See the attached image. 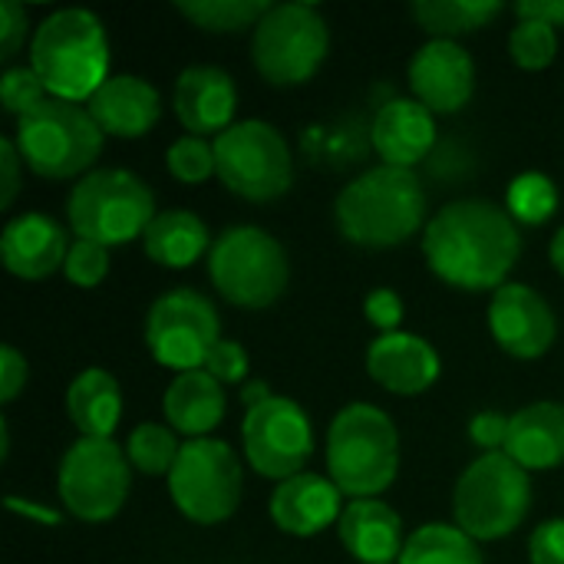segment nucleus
<instances>
[{
	"instance_id": "1",
	"label": "nucleus",
	"mask_w": 564,
	"mask_h": 564,
	"mask_svg": "<svg viewBox=\"0 0 564 564\" xmlns=\"http://www.w3.org/2000/svg\"><path fill=\"white\" fill-rule=\"evenodd\" d=\"M423 254L443 284L496 294L522 254L519 221L486 198L449 202L426 221Z\"/></svg>"
},
{
	"instance_id": "2",
	"label": "nucleus",
	"mask_w": 564,
	"mask_h": 564,
	"mask_svg": "<svg viewBox=\"0 0 564 564\" xmlns=\"http://www.w3.org/2000/svg\"><path fill=\"white\" fill-rule=\"evenodd\" d=\"M337 231L370 251L406 245L426 221V192L413 169L377 165L357 175L334 202Z\"/></svg>"
},
{
	"instance_id": "3",
	"label": "nucleus",
	"mask_w": 564,
	"mask_h": 564,
	"mask_svg": "<svg viewBox=\"0 0 564 564\" xmlns=\"http://www.w3.org/2000/svg\"><path fill=\"white\" fill-rule=\"evenodd\" d=\"M30 66L53 99L89 102L109 79V36L102 20L83 7L53 10L33 30Z\"/></svg>"
},
{
	"instance_id": "4",
	"label": "nucleus",
	"mask_w": 564,
	"mask_h": 564,
	"mask_svg": "<svg viewBox=\"0 0 564 564\" xmlns=\"http://www.w3.org/2000/svg\"><path fill=\"white\" fill-rule=\"evenodd\" d=\"M400 433L373 403L344 406L327 430V476L350 499H377L397 482Z\"/></svg>"
},
{
	"instance_id": "5",
	"label": "nucleus",
	"mask_w": 564,
	"mask_h": 564,
	"mask_svg": "<svg viewBox=\"0 0 564 564\" xmlns=\"http://www.w3.org/2000/svg\"><path fill=\"white\" fill-rule=\"evenodd\" d=\"M212 288L235 307H271L291 281V261L284 245L258 225L225 228L205 258Z\"/></svg>"
},
{
	"instance_id": "6",
	"label": "nucleus",
	"mask_w": 564,
	"mask_h": 564,
	"mask_svg": "<svg viewBox=\"0 0 564 564\" xmlns=\"http://www.w3.org/2000/svg\"><path fill=\"white\" fill-rule=\"evenodd\" d=\"M13 142L23 155V165L33 175L63 182L83 172L89 175L102 152L106 135L86 106L50 96L33 112L17 119Z\"/></svg>"
},
{
	"instance_id": "7",
	"label": "nucleus",
	"mask_w": 564,
	"mask_h": 564,
	"mask_svg": "<svg viewBox=\"0 0 564 564\" xmlns=\"http://www.w3.org/2000/svg\"><path fill=\"white\" fill-rule=\"evenodd\" d=\"M453 512L469 539L499 542L529 519L532 479L509 453H482L459 476Z\"/></svg>"
},
{
	"instance_id": "8",
	"label": "nucleus",
	"mask_w": 564,
	"mask_h": 564,
	"mask_svg": "<svg viewBox=\"0 0 564 564\" xmlns=\"http://www.w3.org/2000/svg\"><path fill=\"white\" fill-rule=\"evenodd\" d=\"M155 215L152 188L126 169H96L83 175L66 198V218L76 238L102 248L142 238Z\"/></svg>"
},
{
	"instance_id": "9",
	"label": "nucleus",
	"mask_w": 564,
	"mask_h": 564,
	"mask_svg": "<svg viewBox=\"0 0 564 564\" xmlns=\"http://www.w3.org/2000/svg\"><path fill=\"white\" fill-rule=\"evenodd\" d=\"M330 30L314 3H274L254 26L251 63L271 86H301L327 59Z\"/></svg>"
},
{
	"instance_id": "10",
	"label": "nucleus",
	"mask_w": 564,
	"mask_h": 564,
	"mask_svg": "<svg viewBox=\"0 0 564 564\" xmlns=\"http://www.w3.org/2000/svg\"><path fill=\"white\" fill-rule=\"evenodd\" d=\"M221 185L245 202H274L294 185L288 139L264 119H241L215 139Z\"/></svg>"
},
{
	"instance_id": "11",
	"label": "nucleus",
	"mask_w": 564,
	"mask_h": 564,
	"mask_svg": "<svg viewBox=\"0 0 564 564\" xmlns=\"http://www.w3.org/2000/svg\"><path fill=\"white\" fill-rule=\"evenodd\" d=\"M245 473L225 440H188L169 473L175 509L195 525H221L241 506Z\"/></svg>"
},
{
	"instance_id": "12",
	"label": "nucleus",
	"mask_w": 564,
	"mask_h": 564,
	"mask_svg": "<svg viewBox=\"0 0 564 564\" xmlns=\"http://www.w3.org/2000/svg\"><path fill=\"white\" fill-rule=\"evenodd\" d=\"M59 502L63 509L89 525L109 522L119 516V509L129 499L132 486V466L126 459V449L112 440H89L79 436L63 463H59Z\"/></svg>"
},
{
	"instance_id": "13",
	"label": "nucleus",
	"mask_w": 564,
	"mask_h": 564,
	"mask_svg": "<svg viewBox=\"0 0 564 564\" xmlns=\"http://www.w3.org/2000/svg\"><path fill=\"white\" fill-rule=\"evenodd\" d=\"M218 340V311L195 288H175L162 294L145 314V347L169 370H202Z\"/></svg>"
},
{
	"instance_id": "14",
	"label": "nucleus",
	"mask_w": 564,
	"mask_h": 564,
	"mask_svg": "<svg viewBox=\"0 0 564 564\" xmlns=\"http://www.w3.org/2000/svg\"><path fill=\"white\" fill-rule=\"evenodd\" d=\"M241 440L251 469L274 482L301 476L314 456L311 420L291 397H268L251 406L241 423Z\"/></svg>"
},
{
	"instance_id": "15",
	"label": "nucleus",
	"mask_w": 564,
	"mask_h": 564,
	"mask_svg": "<svg viewBox=\"0 0 564 564\" xmlns=\"http://www.w3.org/2000/svg\"><path fill=\"white\" fill-rule=\"evenodd\" d=\"M489 330L509 357L539 360L558 337V317L535 288L509 281L492 294Z\"/></svg>"
},
{
	"instance_id": "16",
	"label": "nucleus",
	"mask_w": 564,
	"mask_h": 564,
	"mask_svg": "<svg viewBox=\"0 0 564 564\" xmlns=\"http://www.w3.org/2000/svg\"><path fill=\"white\" fill-rule=\"evenodd\" d=\"M413 99L436 112H459L476 93V63L456 40H430L410 59Z\"/></svg>"
},
{
	"instance_id": "17",
	"label": "nucleus",
	"mask_w": 564,
	"mask_h": 564,
	"mask_svg": "<svg viewBox=\"0 0 564 564\" xmlns=\"http://www.w3.org/2000/svg\"><path fill=\"white\" fill-rule=\"evenodd\" d=\"M178 122L188 135H221L235 126L238 112V86L221 66H188L175 79L172 96Z\"/></svg>"
},
{
	"instance_id": "18",
	"label": "nucleus",
	"mask_w": 564,
	"mask_h": 564,
	"mask_svg": "<svg viewBox=\"0 0 564 564\" xmlns=\"http://www.w3.org/2000/svg\"><path fill=\"white\" fill-rule=\"evenodd\" d=\"M440 354L426 337L397 330L380 334L367 350V373L397 397H420L440 380Z\"/></svg>"
},
{
	"instance_id": "19",
	"label": "nucleus",
	"mask_w": 564,
	"mask_h": 564,
	"mask_svg": "<svg viewBox=\"0 0 564 564\" xmlns=\"http://www.w3.org/2000/svg\"><path fill=\"white\" fill-rule=\"evenodd\" d=\"M66 254H69V241H66L63 225H56L43 212H23L10 218L0 235L3 268L23 281H43L63 271Z\"/></svg>"
},
{
	"instance_id": "20",
	"label": "nucleus",
	"mask_w": 564,
	"mask_h": 564,
	"mask_svg": "<svg viewBox=\"0 0 564 564\" xmlns=\"http://www.w3.org/2000/svg\"><path fill=\"white\" fill-rule=\"evenodd\" d=\"M86 109L102 129V135L142 139L162 119V96L149 79L122 73V76H109L93 93Z\"/></svg>"
},
{
	"instance_id": "21",
	"label": "nucleus",
	"mask_w": 564,
	"mask_h": 564,
	"mask_svg": "<svg viewBox=\"0 0 564 564\" xmlns=\"http://www.w3.org/2000/svg\"><path fill=\"white\" fill-rule=\"evenodd\" d=\"M340 499L344 492L330 479L317 473H301L288 482H278L271 496V519L284 535L311 539L340 522L347 509Z\"/></svg>"
},
{
	"instance_id": "22",
	"label": "nucleus",
	"mask_w": 564,
	"mask_h": 564,
	"mask_svg": "<svg viewBox=\"0 0 564 564\" xmlns=\"http://www.w3.org/2000/svg\"><path fill=\"white\" fill-rule=\"evenodd\" d=\"M370 139L383 165L413 169L436 145V116L416 99H390L377 109Z\"/></svg>"
},
{
	"instance_id": "23",
	"label": "nucleus",
	"mask_w": 564,
	"mask_h": 564,
	"mask_svg": "<svg viewBox=\"0 0 564 564\" xmlns=\"http://www.w3.org/2000/svg\"><path fill=\"white\" fill-rule=\"evenodd\" d=\"M337 535L360 564H397L403 555V519L380 499H350Z\"/></svg>"
},
{
	"instance_id": "24",
	"label": "nucleus",
	"mask_w": 564,
	"mask_h": 564,
	"mask_svg": "<svg viewBox=\"0 0 564 564\" xmlns=\"http://www.w3.org/2000/svg\"><path fill=\"white\" fill-rule=\"evenodd\" d=\"M162 410H165V423L175 433L188 440H208V433L221 426L228 410L225 387L208 370L178 373L165 390Z\"/></svg>"
},
{
	"instance_id": "25",
	"label": "nucleus",
	"mask_w": 564,
	"mask_h": 564,
	"mask_svg": "<svg viewBox=\"0 0 564 564\" xmlns=\"http://www.w3.org/2000/svg\"><path fill=\"white\" fill-rule=\"evenodd\" d=\"M506 453L525 469H555L564 463V403H529L509 420Z\"/></svg>"
},
{
	"instance_id": "26",
	"label": "nucleus",
	"mask_w": 564,
	"mask_h": 564,
	"mask_svg": "<svg viewBox=\"0 0 564 564\" xmlns=\"http://www.w3.org/2000/svg\"><path fill=\"white\" fill-rule=\"evenodd\" d=\"M212 235L205 228V221L195 212L185 208H165L152 218V225L142 235V248L145 254L162 264V268H192L195 261L208 258L212 251Z\"/></svg>"
},
{
	"instance_id": "27",
	"label": "nucleus",
	"mask_w": 564,
	"mask_h": 564,
	"mask_svg": "<svg viewBox=\"0 0 564 564\" xmlns=\"http://www.w3.org/2000/svg\"><path fill=\"white\" fill-rule=\"evenodd\" d=\"M66 413L79 430V436L112 440L122 416V393L116 377L102 367L83 370L66 390Z\"/></svg>"
},
{
	"instance_id": "28",
	"label": "nucleus",
	"mask_w": 564,
	"mask_h": 564,
	"mask_svg": "<svg viewBox=\"0 0 564 564\" xmlns=\"http://www.w3.org/2000/svg\"><path fill=\"white\" fill-rule=\"evenodd\" d=\"M499 0H416L410 7L413 20L433 36V40H456L466 33H476L489 26L496 17H502Z\"/></svg>"
},
{
	"instance_id": "29",
	"label": "nucleus",
	"mask_w": 564,
	"mask_h": 564,
	"mask_svg": "<svg viewBox=\"0 0 564 564\" xmlns=\"http://www.w3.org/2000/svg\"><path fill=\"white\" fill-rule=\"evenodd\" d=\"M397 564H486L479 542L469 539L459 525L430 522L416 529Z\"/></svg>"
},
{
	"instance_id": "30",
	"label": "nucleus",
	"mask_w": 564,
	"mask_h": 564,
	"mask_svg": "<svg viewBox=\"0 0 564 564\" xmlns=\"http://www.w3.org/2000/svg\"><path fill=\"white\" fill-rule=\"evenodd\" d=\"M271 0H185L175 3V13H182L205 33H241L248 26H258L271 13Z\"/></svg>"
},
{
	"instance_id": "31",
	"label": "nucleus",
	"mask_w": 564,
	"mask_h": 564,
	"mask_svg": "<svg viewBox=\"0 0 564 564\" xmlns=\"http://www.w3.org/2000/svg\"><path fill=\"white\" fill-rule=\"evenodd\" d=\"M182 443L172 426L162 423H139L126 440V459L139 476H165L175 469Z\"/></svg>"
},
{
	"instance_id": "32",
	"label": "nucleus",
	"mask_w": 564,
	"mask_h": 564,
	"mask_svg": "<svg viewBox=\"0 0 564 564\" xmlns=\"http://www.w3.org/2000/svg\"><path fill=\"white\" fill-rule=\"evenodd\" d=\"M506 212L519 225H545L558 212V188L542 172H522L506 192Z\"/></svg>"
},
{
	"instance_id": "33",
	"label": "nucleus",
	"mask_w": 564,
	"mask_h": 564,
	"mask_svg": "<svg viewBox=\"0 0 564 564\" xmlns=\"http://www.w3.org/2000/svg\"><path fill=\"white\" fill-rule=\"evenodd\" d=\"M165 165H169L172 178H178L182 185H202L212 175H218L215 142H208L202 135H182L169 145Z\"/></svg>"
},
{
	"instance_id": "34",
	"label": "nucleus",
	"mask_w": 564,
	"mask_h": 564,
	"mask_svg": "<svg viewBox=\"0 0 564 564\" xmlns=\"http://www.w3.org/2000/svg\"><path fill=\"white\" fill-rule=\"evenodd\" d=\"M509 53L522 69H549L558 56V30L542 20H519L509 36Z\"/></svg>"
},
{
	"instance_id": "35",
	"label": "nucleus",
	"mask_w": 564,
	"mask_h": 564,
	"mask_svg": "<svg viewBox=\"0 0 564 564\" xmlns=\"http://www.w3.org/2000/svg\"><path fill=\"white\" fill-rule=\"evenodd\" d=\"M50 93L43 86V79L36 76V69L26 63V66H7L3 76H0V102L10 116H26L33 112L40 102H46Z\"/></svg>"
},
{
	"instance_id": "36",
	"label": "nucleus",
	"mask_w": 564,
	"mask_h": 564,
	"mask_svg": "<svg viewBox=\"0 0 564 564\" xmlns=\"http://www.w3.org/2000/svg\"><path fill=\"white\" fill-rule=\"evenodd\" d=\"M63 274H66V281L76 284V288H96V284H102V278L109 274V248H102V245H96V241L76 238V241L69 245Z\"/></svg>"
},
{
	"instance_id": "37",
	"label": "nucleus",
	"mask_w": 564,
	"mask_h": 564,
	"mask_svg": "<svg viewBox=\"0 0 564 564\" xmlns=\"http://www.w3.org/2000/svg\"><path fill=\"white\" fill-rule=\"evenodd\" d=\"M248 367H251L248 350L238 340H218L202 370H208L221 387H228V383H241L248 377Z\"/></svg>"
},
{
	"instance_id": "38",
	"label": "nucleus",
	"mask_w": 564,
	"mask_h": 564,
	"mask_svg": "<svg viewBox=\"0 0 564 564\" xmlns=\"http://www.w3.org/2000/svg\"><path fill=\"white\" fill-rule=\"evenodd\" d=\"M364 314H367V321H370L380 334H397V330H400V324H403V301H400V294H397V291H390V288H377V291H370V294H367V301H364Z\"/></svg>"
},
{
	"instance_id": "39",
	"label": "nucleus",
	"mask_w": 564,
	"mask_h": 564,
	"mask_svg": "<svg viewBox=\"0 0 564 564\" xmlns=\"http://www.w3.org/2000/svg\"><path fill=\"white\" fill-rule=\"evenodd\" d=\"M26 26H30L26 10L17 0H3L0 3V59L3 63H10L20 53L26 40Z\"/></svg>"
},
{
	"instance_id": "40",
	"label": "nucleus",
	"mask_w": 564,
	"mask_h": 564,
	"mask_svg": "<svg viewBox=\"0 0 564 564\" xmlns=\"http://www.w3.org/2000/svg\"><path fill=\"white\" fill-rule=\"evenodd\" d=\"M509 420L512 416H502V413H476L469 420V440L486 449V453H506V443H509Z\"/></svg>"
},
{
	"instance_id": "41",
	"label": "nucleus",
	"mask_w": 564,
	"mask_h": 564,
	"mask_svg": "<svg viewBox=\"0 0 564 564\" xmlns=\"http://www.w3.org/2000/svg\"><path fill=\"white\" fill-rule=\"evenodd\" d=\"M529 562L564 564V519L542 522L529 539Z\"/></svg>"
},
{
	"instance_id": "42",
	"label": "nucleus",
	"mask_w": 564,
	"mask_h": 564,
	"mask_svg": "<svg viewBox=\"0 0 564 564\" xmlns=\"http://www.w3.org/2000/svg\"><path fill=\"white\" fill-rule=\"evenodd\" d=\"M30 380V367L26 357H20L17 347L3 344L0 347V403H13L20 397V390Z\"/></svg>"
},
{
	"instance_id": "43",
	"label": "nucleus",
	"mask_w": 564,
	"mask_h": 564,
	"mask_svg": "<svg viewBox=\"0 0 564 564\" xmlns=\"http://www.w3.org/2000/svg\"><path fill=\"white\" fill-rule=\"evenodd\" d=\"M20 165H23V155L17 149L13 139H0V172H3V182H0V205L10 208L17 192H20Z\"/></svg>"
},
{
	"instance_id": "44",
	"label": "nucleus",
	"mask_w": 564,
	"mask_h": 564,
	"mask_svg": "<svg viewBox=\"0 0 564 564\" xmlns=\"http://www.w3.org/2000/svg\"><path fill=\"white\" fill-rule=\"evenodd\" d=\"M519 20H542L549 26H564V0H522L516 3Z\"/></svg>"
},
{
	"instance_id": "45",
	"label": "nucleus",
	"mask_w": 564,
	"mask_h": 564,
	"mask_svg": "<svg viewBox=\"0 0 564 564\" xmlns=\"http://www.w3.org/2000/svg\"><path fill=\"white\" fill-rule=\"evenodd\" d=\"M7 506H10V512H17V516H26V519H33V522H40V525H59V522H63L56 509H46V506H36V502H26V499H17V496H10V499H7Z\"/></svg>"
},
{
	"instance_id": "46",
	"label": "nucleus",
	"mask_w": 564,
	"mask_h": 564,
	"mask_svg": "<svg viewBox=\"0 0 564 564\" xmlns=\"http://www.w3.org/2000/svg\"><path fill=\"white\" fill-rule=\"evenodd\" d=\"M268 397H274L271 390H268V383L264 380H254V383H248L245 390H241V400H245V406L251 410V406H258V403H264Z\"/></svg>"
},
{
	"instance_id": "47",
	"label": "nucleus",
	"mask_w": 564,
	"mask_h": 564,
	"mask_svg": "<svg viewBox=\"0 0 564 564\" xmlns=\"http://www.w3.org/2000/svg\"><path fill=\"white\" fill-rule=\"evenodd\" d=\"M549 258H552V264H555V271L564 278V228L555 231V238H552V248H549Z\"/></svg>"
}]
</instances>
